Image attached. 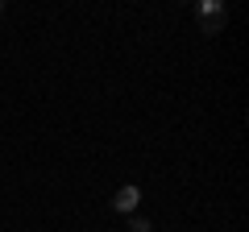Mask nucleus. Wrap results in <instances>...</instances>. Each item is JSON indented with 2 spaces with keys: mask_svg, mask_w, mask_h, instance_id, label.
I'll return each mask as SVG.
<instances>
[{
  "mask_svg": "<svg viewBox=\"0 0 249 232\" xmlns=\"http://www.w3.org/2000/svg\"><path fill=\"white\" fill-rule=\"evenodd\" d=\"M137 203H142V191H137V187H121V191H116V199H112L116 212H133Z\"/></svg>",
  "mask_w": 249,
  "mask_h": 232,
  "instance_id": "2",
  "label": "nucleus"
},
{
  "mask_svg": "<svg viewBox=\"0 0 249 232\" xmlns=\"http://www.w3.org/2000/svg\"><path fill=\"white\" fill-rule=\"evenodd\" d=\"M129 232H150V220H142V215H133V220H129Z\"/></svg>",
  "mask_w": 249,
  "mask_h": 232,
  "instance_id": "3",
  "label": "nucleus"
},
{
  "mask_svg": "<svg viewBox=\"0 0 249 232\" xmlns=\"http://www.w3.org/2000/svg\"><path fill=\"white\" fill-rule=\"evenodd\" d=\"M0 13H4V4H0Z\"/></svg>",
  "mask_w": 249,
  "mask_h": 232,
  "instance_id": "4",
  "label": "nucleus"
},
{
  "mask_svg": "<svg viewBox=\"0 0 249 232\" xmlns=\"http://www.w3.org/2000/svg\"><path fill=\"white\" fill-rule=\"evenodd\" d=\"M204 33H220L224 29V17H229V13H224V4L220 0H204Z\"/></svg>",
  "mask_w": 249,
  "mask_h": 232,
  "instance_id": "1",
  "label": "nucleus"
}]
</instances>
